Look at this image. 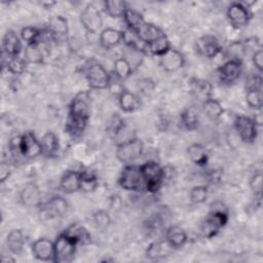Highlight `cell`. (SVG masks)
I'll return each instance as SVG.
<instances>
[{"mask_svg": "<svg viewBox=\"0 0 263 263\" xmlns=\"http://www.w3.org/2000/svg\"><path fill=\"white\" fill-rule=\"evenodd\" d=\"M80 22L86 31L97 33L102 27L103 20L99 9L93 4H88L80 14Z\"/></svg>", "mask_w": 263, "mask_h": 263, "instance_id": "8fae6325", "label": "cell"}, {"mask_svg": "<svg viewBox=\"0 0 263 263\" xmlns=\"http://www.w3.org/2000/svg\"><path fill=\"white\" fill-rule=\"evenodd\" d=\"M227 17L233 28L241 29L248 25L251 16L248 7L241 3L233 2L227 8Z\"/></svg>", "mask_w": 263, "mask_h": 263, "instance_id": "30bf717a", "label": "cell"}, {"mask_svg": "<svg viewBox=\"0 0 263 263\" xmlns=\"http://www.w3.org/2000/svg\"><path fill=\"white\" fill-rule=\"evenodd\" d=\"M38 196V190L34 185H30L24 190L23 198L25 199V202H32V199L34 200Z\"/></svg>", "mask_w": 263, "mask_h": 263, "instance_id": "bcb514c9", "label": "cell"}, {"mask_svg": "<svg viewBox=\"0 0 263 263\" xmlns=\"http://www.w3.org/2000/svg\"><path fill=\"white\" fill-rule=\"evenodd\" d=\"M190 85H191L192 92L195 95V97H197L202 102L211 98L212 85L209 81L199 79V78H193L191 79Z\"/></svg>", "mask_w": 263, "mask_h": 263, "instance_id": "603a6c76", "label": "cell"}, {"mask_svg": "<svg viewBox=\"0 0 263 263\" xmlns=\"http://www.w3.org/2000/svg\"><path fill=\"white\" fill-rule=\"evenodd\" d=\"M32 253L38 260L53 261L54 242L47 238H38L32 245Z\"/></svg>", "mask_w": 263, "mask_h": 263, "instance_id": "2e32d148", "label": "cell"}, {"mask_svg": "<svg viewBox=\"0 0 263 263\" xmlns=\"http://www.w3.org/2000/svg\"><path fill=\"white\" fill-rule=\"evenodd\" d=\"M181 122L185 128L189 130H194L198 126L199 115L194 108H187L181 113Z\"/></svg>", "mask_w": 263, "mask_h": 263, "instance_id": "836d02e7", "label": "cell"}, {"mask_svg": "<svg viewBox=\"0 0 263 263\" xmlns=\"http://www.w3.org/2000/svg\"><path fill=\"white\" fill-rule=\"evenodd\" d=\"M246 101L256 110L262 108V78L259 75L250 76L246 84Z\"/></svg>", "mask_w": 263, "mask_h": 263, "instance_id": "52a82bcc", "label": "cell"}, {"mask_svg": "<svg viewBox=\"0 0 263 263\" xmlns=\"http://www.w3.org/2000/svg\"><path fill=\"white\" fill-rule=\"evenodd\" d=\"M136 34L142 41L148 44L153 40L157 39L158 37L162 36L164 33L157 26L150 23H146Z\"/></svg>", "mask_w": 263, "mask_h": 263, "instance_id": "4316f807", "label": "cell"}, {"mask_svg": "<svg viewBox=\"0 0 263 263\" xmlns=\"http://www.w3.org/2000/svg\"><path fill=\"white\" fill-rule=\"evenodd\" d=\"M68 209L67 201L62 196H53L42 204L41 213L47 219H55L63 217Z\"/></svg>", "mask_w": 263, "mask_h": 263, "instance_id": "5bb4252c", "label": "cell"}, {"mask_svg": "<svg viewBox=\"0 0 263 263\" xmlns=\"http://www.w3.org/2000/svg\"><path fill=\"white\" fill-rule=\"evenodd\" d=\"M10 175V168L7 163L2 162L1 167H0V180L1 182H4Z\"/></svg>", "mask_w": 263, "mask_h": 263, "instance_id": "c3c4849f", "label": "cell"}, {"mask_svg": "<svg viewBox=\"0 0 263 263\" xmlns=\"http://www.w3.org/2000/svg\"><path fill=\"white\" fill-rule=\"evenodd\" d=\"M81 179V189L84 191H91L97 187V176L90 172H81L80 173Z\"/></svg>", "mask_w": 263, "mask_h": 263, "instance_id": "60d3db41", "label": "cell"}, {"mask_svg": "<svg viewBox=\"0 0 263 263\" xmlns=\"http://www.w3.org/2000/svg\"><path fill=\"white\" fill-rule=\"evenodd\" d=\"M27 62L25 59L18 57L9 58L7 61V69L12 74H22L26 70Z\"/></svg>", "mask_w": 263, "mask_h": 263, "instance_id": "b9f144b4", "label": "cell"}, {"mask_svg": "<svg viewBox=\"0 0 263 263\" xmlns=\"http://www.w3.org/2000/svg\"><path fill=\"white\" fill-rule=\"evenodd\" d=\"M213 203L212 210L201 225V233L206 238L215 236L228 221V214L222 202Z\"/></svg>", "mask_w": 263, "mask_h": 263, "instance_id": "7a4b0ae2", "label": "cell"}, {"mask_svg": "<svg viewBox=\"0 0 263 263\" xmlns=\"http://www.w3.org/2000/svg\"><path fill=\"white\" fill-rule=\"evenodd\" d=\"M185 60L183 54L177 50L170 48L164 54L160 57V65L163 70L167 72H174L184 66Z\"/></svg>", "mask_w": 263, "mask_h": 263, "instance_id": "e0dca14e", "label": "cell"}, {"mask_svg": "<svg viewBox=\"0 0 263 263\" xmlns=\"http://www.w3.org/2000/svg\"><path fill=\"white\" fill-rule=\"evenodd\" d=\"M172 247L170 246V243L167 241L163 242V241H153L149 245L147 251H146V256L149 259L152 260H157L159 258L165 257L167 256V254L170 253V249Z\"/></svg>", "mask_w": 263, "mask_h": 263, "instance_id": "f1b7e54d", "label": "cell"}, {"mask_svg": "<svg viewBox=\"0 0 263 263\" xmlns=\"http://www.w3.org/2000/svg\"><path fill=\"white\" fill-rule=\"evenodd\" d=\"M20 151L21 155L33 158L42 154L41 142L37 140L35 135L31 132L24 134L20 140Z\"/></svg>", "mask_w": 263, "mask_h": 263, "instance_id": "7c38bea8", "label": "cell"}, {"mask_svg": "<svg viewBox=\"0 0 263 263\" xmlns=\"http://www.w3.org/2000/svg\"><path fill=\"white\" fill-rule=\"evenodd\" d=\"M104 8L106 13L111 17L123 16L127 7L124 1L120 0H109L104 3Z\"/></svg>", "mask_w": 263, "mask_h": 263, "instance_id": "e575fe53", "label": "cell"}, {"mask_svg": "<svg viewBox=\"0 0 263 263\" xmlns=\"http://www.w3.org/2000/svg\"><path fill=\"white\" fill-rule=\"evenodd\" d=\"M77 246L78 243L65 232L61 233L54 241L53 261L58 263L71 262L74 259Z\"/></svg>", "mask_w": 263, "mask_h": 263, "instance_id": "5b68a950", "label": "cell"}, {"mask_svg": "<svg viewBox=\"0 0 263 263\" xmlns=\"http://www.w3.org/2000/svg\"><path fill=\"white\" fill-rule=\"evenodd\" d=\"M190 199L194 203H202L206 200L208 197V188L205 186H194L190 193H189Z\"/></svg>", "mask_w": 263, "mask_h": 263, "instance_id": "7bdbcfd3", "label": "cell"}, {"mask_svg": "<svg viewBox=\"0 0 263 263\" xmlns=\"http://www.w3.org/2000/svg\"><path fill=\"white\" fill-rule=\"evenodd\" d=\"M122 40V32L114 28H106L100 34L101 44L105 48L116 46Z\"/></svg>", "mask_w": 263, "mask_h": 263, "instance_id": "d4e9b609", "label": "cell"}, {"mask_svg": "<svg viewBox=\"0 0 263 263\" xmlns=\"http://www.w3.org/2000/svg\"><path fill=\"white\" fill-rule=\"evenodd\" d=\"M247 52L246 44L240 41H234L228 45L226 48V57L231 61L241 62Z\"/></svg>", "mask_w": 263, "mask_h": 263, "instance_id": "d590c367", "label": "cell"}, {"mask_svg": "<svg viewBox=\"0 0 263 263\" xmlns=\"http://www.w3.org/2000/svg\"><path fill=\"white\" fill-rule=\"evenodd\" d=\"M113 71H114V74L120 80H124L132 75L133 69H132L129 62L126 59L120 58L114 62V70Z\"/></svg>", "mask_w": 263, "mask_h": 263, "instance_id": "74e56055", "label": "cell"}, {"mask_svg": "<svg viewBox=\"0 0 263 263\" xmlns=\"http://www.w3.org/2000/svg\"><path fill=\"white\" fill-rule=\"evenodd\" d=\"M250 185H251L252 191L254 192L255 196L260 198L261 193H262V174H261V172H256L254 174V176L251 179Z\"/></svg>", "mask_w": 263, "mask_h": 263, "instance_id": "ee69618b", "label": "cell"}, {"mask_svg": "<svg viewBox=\"0 0 263 263\" xmlns=\"http://www.w3.org/2000/svg\"><path fill=\"white\" fill-rule=\"evenodd\" d=\"M170 48H171L170 41L164 34L147 44V50L150 53L154 55H159V57L164 54Z\"/></svg>", "mask_w": 263, "mask_h": 263, "instance_id": "d6a6232c", "label": "cell"}, {"mask_svg": "<svg viewBox=\"0 0 263 263\" xmlns=\"http://www.w3.org/2000/svg\"><path fill=\"white\" fill-rule=\"evenodd\" d=\"M93 221H95L98 228L105 229L109 226L111 220H110V217H109L108 213H106L104 211H99L93 215Z\"/></svg>", "mask_w": 263, "mask_h": 263, "instance_id": "f6af8a7d", "label": "cell"}, {"mask_svg": "<svg viewBox=\"0 0 263 263\" xmlns=\"http://www.w3.org/2000/svg\"><path fill=\"white\" fill-rule=\"evenodd\" d=\"M40 142L42 146V154L48 157L55 155L60 148L59 138L52 132H47L44 134Z\"/></svg>", "mask_w": 263, "mask_h": 263, "instance_id": "484cf974", "label": "cell"}, {"mask_svg": "<svg viewBox=\"0 0 263 263\" xmlns=\"http://www.w3.org/2000/svg\"><path fill=\"white\" fill-rule=\"evenodd\" d=\"M165 238L172 248L177 249L185 245L187 235L185 231L179 226H171L165 232Z\"/></svg>", "mask_w": 263, "mask_h": 263, "instance_id": "cb8c5ba5", "label": "cell"}, {"mask_svg": "<svg viewBox=\"0 0 263 263\" xmlns=\"http://www.w3.org/2000/svg\"><path fill=\"white\" fill-rule=\"evenodd\" d=\"M65 233L74 239L78 245H87L90 242V233L88 230L79 223L71 224L66 230Z\"/></svg>", "mask_w": 263, "mask_h": 263, "instance_id": "44dd1931", "label": "cell"}, {"mask_svg": "<svg viewBox=\"0 0 263 263\" xmlns=\"http://www.w3.org/2000/svg\"><path fill=\"white\" fill-rule=\"evenodd\" d=\"M22 50V43L18 36L12 30H8L3 36V53L8 58L18 57Z\"/></svg>", "mask_w": 263, "mask_h": 263, "instance_id": "d6986e66", "label": "cell"}, {"mask_svg": "<svg viewBox=\"0 0 263 263\" xmlns=\"http://www.w3.org/2000/svg\"><path fill=\"white\" fill-rule=\"evenodd\" d=\"M140 171L144 180L145 189L150 193L157 192L164 181V168L156 161L149 160L140 166Z\"/></svg>", "mask_w": 263, "mask_h": 263, "instance_id": "3957f363", "label": "cell"}, {"mask_svg": "<svg viewBox=\"0 0 263 263\" xmlns=\"http://www.w3.org/2000/svg\"><path fill=\"white\" fill-rule=\"evenodd\" d=\"M25 60L26 62L38 64L43 60V51L40 47V42L27 44L25 49Z\"/></svg>", "mask_w": 263, "mask_h": 263, "instance_id": "8d00e7d4", "label": "cell"}, {"mask_svg": "<svg viewBox=\"0 0 263 263\" xmlns=\"http://www.w3.org/2000/svg\"><path fill=\"white\" fill-rule=\"evenodd\" d=\"M90 113V97L87 91L78 92L72 100L66 123L67 133L77 138L84 132Z\"/></svg>", "mask_w": 263, "mask_h": 263, "instance_id": "6da1fadb", "label": "cell"}, {"mask_svg": "<svg viewBox=\"0 0 263 263\" xmlns=\"http://www.w3.org/2000/svg\"><path fill=\"white\" fill-rule=\"evenodd\" d=\"M60 187L65 193H74L81 189L80 173L75 171L66 172L61 178Z\"/></svg>", "mask_w": 263, "mask_h": 263, "instance_id": "ffe728a7", "label": "cell"}, {"mask_svg": "<svg viewBox=\"0 0 263 263\" xmlns=\"http://www.w3.org/2000/svg\"><path fill=\"white\" fill-rule=\"evenodd\" d=\"M119 185L127 191H138L144 186V180L140 167L126 164L119 177Z\"/></svg>", "mask_w": 263, "mask_h": 263, "instance_id": "8992f818", "label": "cell"}, {"mask_svg": "<svg viewBox=\"0 0 263 263\" xmlns=\"http://www.w3.org/2000/svg\"><path fill=\"white\" fill-rule=\"evenodd\" d=\"M123 18L127 25V28L130 29L132 31H134L135 33H137L147 22L144 20V17L142 16V14H140L139 12H137L136 10H133L130 8H127Z\"/></svg>", "mask_w": 263, "mask_h": 263, "instance_id": "4dcf8cb0", "label": "cell"}, {"mask_svg": "<svg viewBox=\"0 0 263 263\" xmlns=\"http://www.w3.org/2000/svg\"><path fill=\"white\" fill-rule=\"evenodd\" d=\"M144 151V144L138 138H133L121 142L117 145L116 156L119 161L124 164H129L140 158Z\"/></svg>", "mask_w": 263, "mask_h": 263, "instance_id": "277c9868", "label": "cell"}, {"mask_svg": "<svg viewBox=\"0 0 263 263\" xmlns=\"http://www.w3.org/2000/svg\"><path fill=\"white\" fill-rule=\"evenodd\" d=\"M203 111L211 119H218L223 113V108L218 101L210 98L203 102Z\"/></svg>", "mask_w": 263, "mask_h": 263, "instance_id": "f35d334b", "label": "cell"}, {"mask_svg": "<svg viewBox=\"0 0 263 263\" xmlns=\"http://www.w3.org/2000/svg\"><path fill=\"white\" fill-rule=\"evenodd\" d=\"M252 61H253L254 66L257 68V70L259 72H262V70H263V51L261 48H259L258 50H256L254 52Z\"/></svg>", "mask_w": 263, "mask_h": 263, "instance_id": "7dc6e473", "label": "cell"}, {"mask_svg": "<svg viewBox=\"0 0 263 263\" xmlns=\"http://www.w3.org/2000/svg\"><path fill=\"white\" fill-rule=\"evenodd\" d=\"M47 32L51 39L63 40L68 35V23L67 20L62 15H55L50 18Z\"/></svg>", "mask_w": 263, "mask_h": 263, "instance_id": "ac0fdd59", "label": "cell"}, {"mask_svg": "<svg viewBox=\"0 0 263 263\" xmlns=\"http://www.w3.org/2000/svg\"><path fill=\"white\" fill-rule=\"evenodd\" d=\"M242 71L241 62L228 60L218 69V77L223 83H232L239 78Z\"/></svg>", "mask_w": 263, "mask_h": 263, "instance_id": "9a60e30c", "label": "cell"}, {"mask_svg": "<svg viewBox=\"0 0 263 263\" xmlns=\"http://www.w3.org/2000/svg\"><path fill=\"white\" fill-rule=\"evenodd\" d=\"M234 127L240 139L246 143H253L257 138V124L254 119L239 115L234 120Z\"/></svg>", "mask_w": 263, "mask_h": 263, "instance_id": "9c48e42d", "label": "cell"}, {"mask_svg": "<svg viewBox=\"0 0 263 263\" xmlns=\"http://www.w3.org/2000/svg\"><path fill=\"white\" fill-rule=\"evenodd\" d=\"M187 153L190 157V159L197 165L202 166L205 165L208 162V152L205 148L197 143L191 144L187 148Z\"/></svg>", "mask_w": 263, "mask_h": 263, "instance_id": "83f0119b", "label": "cell"}, {"mask_svg": "<svg viewBox=\"0 0 263 263\" xmlns=\"http://www.w3.org/2000/svg\"><path fill=\"white\" fill-rule=\"evenodd\" d=\"M122 40L132 49H135L141 52L147 50V43L142 41L139 38V36L128 28L122 32Z\"/></svg>", "mask_w": 263, "mask_h": 263, "instance_id": "f546056e", "label": "cell"}, {"mask_svg": "<svg viewBox=\"0 0 263 263\" xmlns=\"http://www.w3.org/2000/svg\"><path fill=\"white\" fill-rule=\"evenodd\" d=\"M118 103L123 112L130 113L136 110H138L141 106L140 99L138 96H136L134 92H130L126 89H124L119 96H118Z\"/></svg>", "mask_w": 263, "mask_h": 263, "instance_id": "7402d4cb", "label": "cell"}, {"mask_svg": "<svg viewBox=\"0 0 263 263\" xmlns=\"http://www.w3.org/2000/svg\"><path fill=\"white\" fill-rule=\"evenodd\" d=\"M24 242H25L24 234L20 229H14L10 231L9 234L7 235L6 243L9 251L13 254H18L22 251Z\"/></svg>", "mask_w": 263, "mask_h": 263, "instance_id": "1f68e13d", "label": "cell"}, {"mask_svg": "<svg viewBox=\"0 0 263 263\" xmlns=\"http://www.w3.org/2000/svg\"><path fill=\"white\" fill-rule=\"evenodd\" d=\"M41 31L38 30L35 27H25L22 29L21 31V37L24 41L27 42V44H32V43H37L40 42V38H41Z\"/></svg>", "mask_w": 263, "mask_h": 263, "instance_id": "ab89813d", "label": "cell"}, {"mask_svg": "<svg viewBox=\"0 0 263 263\" xmlns=\"http://www.w3.org/2000/svg\"><path fill=\"white\" fill-rule=\"evenodd\" d=\"M86 80L91 88L104 89L109 86L111 75L101 64H92L86 70Z\"/></svg>", "mask_w": 263, "mask_h": 263, "instance_id": "ba28073f", "label": "cell"}, {"mask_svg": "<svg viewBox=\"0 0 263 263\" xmlns=\"http://www.w3.org/2000/svg\"><path fill=\"white\" fill-rule=\"evenodd\" d=\"M195 47L197 52L204 58H214L222 49L218 39L212 35H204L198 38Z\"/></svg>", "mask_w": 263, "mask_h": 263, "instance_id": "4fadbf2b", "label": "cell"}]
</instances>
